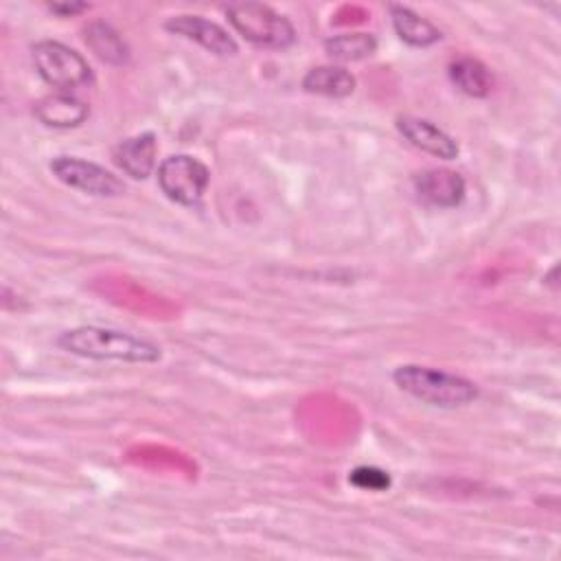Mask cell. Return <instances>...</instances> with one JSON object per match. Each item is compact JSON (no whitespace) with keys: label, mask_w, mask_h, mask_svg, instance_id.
Segmentation results:
<instances>
[{"label":"cell","mask_w":561,"mask_h":561,"mask_svg":"<svg viewBox=\"0 0 561 561\" xmlns=\"http://www.w3.org/2000/svg\"><path fill=\"white\" fill-rule=\"evenodd\" d=\"M57 346L66 353L88 359H118L131 364L158 362L162 355L160 346L145 337L94 324H83L64 331L57 337Z\"/></svg>","instance_id":"6da1fadb"},{"label":"cell","mask_w":561,"mask_h":561,"mask_svg":"<svg viewBox=\"0 0 561 561\" xmlns=\"http://www.w3.org/2000/svg\"><path fill=\"white\" fill-rule=\"evenodd\" d=\"M392 381L399 386V390L427 405L460 408L478 399V386L471 379L421 364L397 366Z\"/></svg>","instance_id":"7a4b0ae2"},{"label":"cell","mask_w":561,"mask_h":561,"mask_svg":"<svg viewBox=\"0 0 561 561\" xmlns=\"http://www.w3.org/2000/svg\"><path fill=\"white\" fill-rule=\"evenodd\" d=\"M228 22L248 42L263 48H287L296 42L294 24L261 2H239L226 7Z\"/></svg>","instance_id":"3957f363"},{"label":"cell","mask_w":561,"mask_h":561,"mask_svg":"<svg viewBox=\"0 0 561 561\" xmlns=\"http://www.w3.org/2000/svg\"><path fill=\"white\" fill-rule=\"evenodd\" d=\"M31 57L37 75L53 88L72 90L90 85L94 81L90 64L75 48L61 42L42 39L33 44Z\"/></svg>","instance_id":"277c9868"},{"label":"cell","mask_w":561,"mask_h":561,"mask_svg":"<svg viewBox=\"0 0 561 561\" xmlns=\"http://www.w3.org/2000/svg\"><path fill=\"white\" fill-rule=\"evenodd\" d=\"M208 180V167L188 153L169 156L158 164V186L171 202L182 206H197Z\"/></svg>","instance_id":"5b68a950"},{"label":"cell","mask_w":561,"mask_h":561,"mask_svg":"<svg viewBox=\"0 0 561 561\" xmlns=\"http://www.w3.org/2000/svg\"><path fill=\"white\" fill-rule=\"evenodd\" d=\"M50 171L66 186L83 191L88 195L114 197L125 191L123 182L112 171H107L105 167H101L96 162L77 158V156H57L50 162Z\"/></svg>","instance_id":"8992f818"},{"label":"cell","mask_w":561,"mask_h":561,"mask_svg":"<svg viewBox=\"0 0 561 561\" xmlns=\"http://www.w3.org/2000/svg\"><path fill=\"white\" fill-rule=\"evenodd\" d=\"M164 28L173 35L197 42L202 48H206L208 53L219 55V57H230L239 50L234 37L228 35L226 28H221L219 24H215L202 15H188V13L173 15L164 22Z\"/></svg>","instance_id":"52a82bcc"},{"label":"cell","mask_w":561,"mask_h":561,"mask_svg":"<svg viewBox=\"0 0 561 561\" xmlns=\"http://www.w3.org/2000/svg\"><path fill=\"white\" fill-rule=\"evenodd\" d=\"M394 125H397L399 134L410 145H414L416 149H421L425 153H432L443 160H454L458 156V142L427 118L401 114V116H397Z\"/></svg>","instance_id":"ba28073f"},{"label":"cell","mask_w":561,"mask_h":561,"mask_svg":"<svg viewBox=\"0 0 561 561\" xmlns=\"http://www.w3.org/2000/svg\"><path fill=\"white\" fill-rule=\"evenodd\" d=\"M416 195L432 206L454 208L465 199V178L451 169H425L414 175Z\"/></svg>","instance_id":"9c48e42d"},{"label":"cell","mask_w":561,"mask_h":561,"mask_svg":"<svg viewBox=\"0 0 561 561\" xmlns=\"http://www.w3.org/2000/svg\"><path fill=\"white\" fill-rule=\"evenodd\" d=\"M156 156H158V140L151 131L125 138L112 151L114 164L134 180H145L153 173Z\"/></svg>","instance_id":"30bf717a"},{"label":"cell","mask_w":561,"mask_h":561,"mask_svg":"<svg viewBox=\"0 0 561 561\" xmlns=\"http://www.w3.org/2000/svg\"><path fill=\"white\" fill-rule=\"evenodd\" d=\"M33 114L46 127L70 129V127H79L88 118L90 107L81 99L68 92H55L39 99L33 107Z\"/></svg>","instance_id":"8fae6325"},{"label":"cell","mask_w":561,"mask_h":561,"mask_svg":"<svg viewBox=\"0 0 561 561\" xmlns=\"http://www.w3.org/2000/svg\"><path fill=\"white\" fill-rule=\"evenodd\" d=\"M390 18L399 39H403L414 48H427L443 39V33L430 20L421 18L419 13H414L403 4H390Z\"/></svg>","instance_id":"7c38bea8"},{"label":"cell","mask_w":561,"mask_h":561,"mask_svg":"<svg viewBox=\"0 0 561 561\" xmlns=\"http://www.w3.org/2000/svg\"><path fill=\"white\" fill-rule=\"evenodd\" d=\"M357 81L355 77L342 68V66H316L302 77V90L309 94H320V96H333V99H344L353 94Z\"/></svg>","instance_id":"4fadbf2b"},{"label":"cell","mask_w":561,"mask_h":561,"mask_svg":"<svg viewBox=\"0 0 561 561\" xmlns=\"http://www.w3.org/2000/svg\"><path fill=\"white\" fill-rule=\"evenodd\" d=\"M85 46L105 64L123 66L129 61V46L125 39L105 22L96 20L83 28Z\"/></svg>","instance_id":"5bb4252c"},{"label":"cell","mask_w":561,"mask_h":561,"mask_svg":"<svg viewBox=\"0 0 561 561\" xmlns=\"http://www.w3.org/2000/svg\"><path fill=\"white\" fill-rule=\"evenodd\" d=\"M451 83L467 96L482 99L493 88V75L486 64L476 57H458L449 64Z\"/></svg>","instance_id":"9a60e30c"},{"label":"cell","mask_w":561,"mask_h":561,"mask_svg":"<svg viewBox=\"0 0 561 561\" xmlns=\"http://www.w3.org/2000/svg\"><path fill=\"white\" fill-rule=\"evenodd\" d=\"M324 50L331 59L348 64V61H359L370 57L377 50V39L373 33H340L333 35L324 42Z\"/></svg>","instance_id":"2e32d148"},{"label":"cell","mask_w":561,"mask_h":561,"mask_svg":"<svg viewBox=\"0 0 561 561\" xmlns=\"http://www.w3.org/2000/svg\"><path fill=\"white\" fill-rule=\"evenodd\" d=\"M348 482L362 491H388L392 484V478L388 471L379 467L359 465L348 473Z\"/></svg>","instance_id":"e0dca14e"},{"label":"cell","mask_w":561,"mask_h":561,"mask_svg":"<svg viewBox=\"0 0 561 561\" xmlns=\"http://www.w3.org/2000/svg\"><path fill=\"white\" fill-rule=\"evenodd\" d=\"M90 4L85 2H50L48 4V11L61 15V18H68V15H77L81 11H88Z\"/></svg>","instance_id":"ac0fdd59"}]
</instances>
